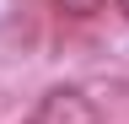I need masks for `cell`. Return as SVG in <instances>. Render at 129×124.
<instances>
[{"label":"cell","mask_w":129,"mask_h":124,"mask_svg":"<svg viewBox=\"0 0 129 124\" xmlns=\"http://www.w3.org/2000/svg\"><path fill=\"white\" fill-rule=\"evenodd\" d=\"M27 124H102V113H97V103L81 86H54V92L38 97Z\"/></svg>","instance_id":"6da1fadb"},{"label":"cell","mask_w":129,"mask_h":124,"mask_svg":"<svg viewBox=\"0 0 129 124\" xmlns=\"http://www.w3.org/2000/svg\"><path fill=\"white\" fill-rule=\"evenodd\" d=\"M54 6L64 11V16H75V22H86V16H97V11L108 6V0H54Z\"/></svg>","instance_id":"7a4b0ae2"},{"label":"cell","mask_w":129,"mask_h":124,"mask_svg":"<svg viewBox=\"0 0 129 124\" xmlns=\"http://www.w3.org/2000/svg\"><path fill=\"white\" fill-rule=\"evenodd\" d=\"M118 11H124V16H129V0H118Z\"/></svg>","instance_id":"3957f363"}]
</instances>
